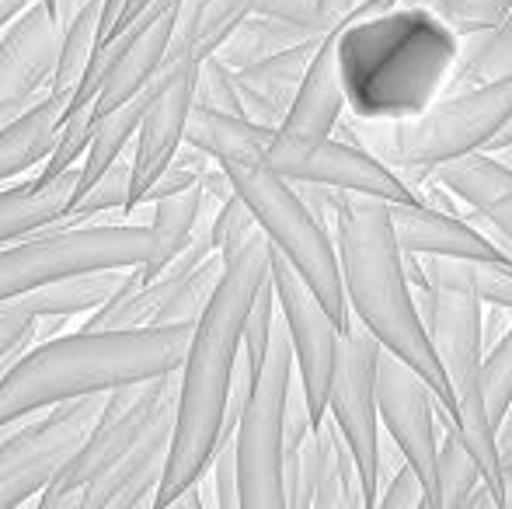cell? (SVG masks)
Masks as SVG:
<instances>
[{"instance_id":"1","label":"cell","mask_w":512,"mask_h":509,"mask_svg":"<svg viewBox=\"0 0 512 509\" xmlns=\"http://www.w3.org/2000/svg\"><path fill=\"white\" fill-rule=\"evenodd\" d=\"M464 35L408 0H359L338 35L345 109L363 123L415 119L453 84Z\"/></svg>"},{"instance_id":"2","label":"cell","mask_w":512,"mask_h":509,"mask_svg":"<svg viewBox=\"0 0 512 509\" xmlns=\"http://www.w3.org/2000/svg\"><path fill=\"white\" fill-rule=\"evenodd\" d=\"M272 241L258 227L237 252L227 255V272L216 286L213 300L196 321L192 346L185 356L182 384H178V426L171 443L168 471H164L157 509H168L189 485L203 482L209 461L227 419L230 387H234L237 363L244 349V325H248L251 300L258 286L269 279Z\"/></svg>"},{"instance_id":"3","label":"cell","mask_w":512,"mask_h":509,"mask_svg":"<svg viewBox=\"0 0 512 509\" xmlns=\"http://www.w3.org/2000/svg\"><path fill=\"white\" fill-rule=\"evenodd\" d=\"M331 231H335L352 318L370 328L387 353H394L415 374L425 377L439 408L457 426V394H453V384L439 363L422 311H418L405 248L394 231L391 203L380 196L342 189Z\"/></svg>"},{"instance_id":"4","label":"cell","mask_w":512,"mask_h":509,"mask_svg":"<svg viewBox=\"0 0 512 509\" xmlns=\"http://www.w3.org/2000/svg\"><path fill=\"white\" fill-rule=\"evenodd\" d=\"M192 332L196 325L77 328L32 342L0 374V426L67 398L175 374L189 356Z\"/></svg>"},{"instance_id":"5","label":"cell","mask_w":512,"mask_h":509,"mask_svg":"<svg viewBox=\"0 0 512 509\" xmlns=\"http://www.w3.org/2000/svg\"><path fill=\"white\" fill-rule=\"evenodd\" d=\"M425 265V286L415 290L418 311L432 335L446 377L457 394V429L471 447L481 475L502 506V447L488 415L481 363H485V297L478 290V269L467 258L418 255Z\"/></svg>"},{"instance_id":"6","label":"cell","mask_w":512,"mask_h":509,"mask_svg":"<svg viewBox=\"0 0 512 509\" xmlns=\"http://www.w3.org/2000/svg\"><path fill=\"white\" fill-rule=\"evenodd\" d=\"M234 182L237 196L251 206L258 227L272 241L279 255L310 283V290L324 300L331 318L349 332L352 311L342 283V262H338L335 231L304 203L300 189L290 178L276 175L262 161H230L223 164Z\"/></svg>"},{"instance_id":"7","label":"cell","mask_w":512,"mask_h":509,"mask_svg":"<svg viewBox=\"0 0 512 509\" xmlns=\"http://www.w3.org/2000/svg\"><path fill=\"white\" fill-rule=\"evenodd\" d=\"M512 116V74L450 88L415 119L380 126V157L391 168L436 171L457 157L488 150Z\"/></svg>"},{"instance_id":"8","label":"cell","mask_w":512,"mask_h":509,"mask_svg":"<svg viewBox=\"0 0 512 509\" xmlns=\"http://www.w3.org/2000/svg\"><path fill=\"white\" fill-rule=\"evenodd\" d=\"M154 255L150 224L42 227L0 248V307L56 279L95 269H129Z\"/></svg>"},{"instance_id":"9","label":"cell","mask_w":512,"mask_h":509,"mask_svg":"<svg viewBox=\"0 0 512 509\" xmlns=\"http://www.w3.org/2000/svg\"><path fill=\"white\" fill-rule=\"evenodd\" d=\"M293 381H297V353H293L290 328L279 314L269 353L251 381L241 422H237V468H241L244 509H286L283 443Z\"/></svg>"},{"instance_id":"10","label":"cell","mask_w":512,"mask_h":509,"mask_svg":"<svg viewBox=\"0 0 512 509\" xmlns=\"http://www.w3.org/2000/svg\"><path fill=\"white\" fill-rule=\"evenodd\" d=\"M108 391L67 398L21 419L0 443V509L35 503L81 454Z\"/></svg>"},{"instance_id":"11","label":"cell","mask_w":512,"mask_h":509,"mask_svg":"<svg viewBox=\"0 0 512 509\" xmlns=\"http://www.w3.org/2000/svg\"><path fill=\"white\" fill-rule=\"evenodd\" d=\"M258 161L272 168L276 175L290 178V182H314L331 185V189L345 192H366V196H380L387 203H415L422 199L405 182L398 168L384 161L380 154L363 150V143L342 140V136H304L290 133L283 126L265 129Z\"/></svg>"},{"instance_id":"12","label":"cell","mask_w":512,"mask_h":509,"mask_svg":"<svg viewBox=\"0 0 512 509\" xmlns=\"http://www.w3.org/2000/svg\"><path fill=\"white\" fill-rule=\"evenodd\" d=\"M380 356H384L380 339L352 318L349 332L342 335V346H338L328 394V415L349 440L352 457L359 464V478H363V503L370 509L380 499V454H384V422H380L377 401Z\"/></svg>"},{"instance_id":"13","label":"cell","mask_w":512,"mask_h":509,"mask_svg":"<svg viewBox=\"0 0 512 509\" xmlns=\"http://www.w3.org/2000/svg\"><path fill=\"white\" fill-rule=\"evenodd\" d=\"M182 4L185 0H150V7L126 32L98 46L95 63H91L88 77L81 81L67 109L95 105V116L102 119L112 109H119L122 102H129L136 91L147 88L161 74L171 53Z\"/></svg>"},{"instance_id":"14","label":"cell","mask_w":512,"mask_h":509,"mask_svg":"<svg viewBox=\"0 0 512 509\" xmlns=\"http://www.w3.org/2000/svg\"><path fill=\"white\" fill-rule=\"evenodd\" d=\"M175 374L122 384V387H115V391H108L105 408H102V415H98L95 429H91L88 443H84L81 454L63 468V475L35 499V506L39 509H81L84 485L95 482L105 468H112V464L133 447L136 436L147 429L150 415L157 412L161 398L168 394V387L175 384Z\"/></svg>"},{"instance_id":"15","label":"cell","mask_w":512,"mask_h":509,"mask_svg":"<svg viewBox=\"0 0 512 509\" xmlns=\"http://www.w3.org/2000/svg\"><path fill=\"white\" fill-rule=\"evenodd\" d=\"M272 283H276L279 314H283L286 328H290L293 353H297L300 384H304V391H307L314 422L321 426L324 415H328L331 377H335V360H338V346H342L345 328L331 318L324 300L310 290L307 279L300 276V272L286 262V255H279L276 248H272Z\"/></svg>"},{"instance_id":"16","label":"cell","mask_w":512,"mask_h":509,"mask_svg":"<svg viewBox=\"0 0 512 509\" xmlns=\"http://www.w3.org/2000/svg\"><path fill=\"white\" fill-rule=\"evenodd\" d=\"M196 67L199 56L192 53L189 42L175 35L171 53L161 67V88L150 102L147 116L136 133L133 147V192H129V210L140 206L143 192L161 178V171L175 161L178 147L185 143V126L196 109Z\"/></svg>"},{"instance_id":"17","label":"cell","mask_w":512,"mask_h":509,"mask_svg":"<svg viewBox=\"0 0 512 509\" xmlns=\"http://www.w3.org/2000/svg\"><path fill=\"white\" fill-rule=\"evenodd\" d=\"M377 401H380V422H384L387 440L398 443L405 461L422 475L429 506L436 499V464H439V401L422 374L398 360L394 353L380 356L377 374Z\"/></svg>"},{"instance_id":"18","label":"cell","mask_w":512,"mask_h":509,"mask_svg":"<svg viewBox=\"0 0 512 509\" xmlns=\"http://www.w3.org/2000/svg\"><path fill=\"white\" fill-rule=\"evenodd\" d=\"M178 384L182 377L175 374V384L161 398L157 412L150 415L147 429L136 436V443L112 464L91 485L81 492V509H143L157 506L164 471H168L171 443H175L178 426Z\"/></svg>"},{"instance_id":"19","label":"cell","mask_w":512,"mask_h":509,"mask_svg":"<svg viewBox=\"0 0 512 509\" xmlns=\"http://www.w3.org/2000/svg\"><path fill=\"white\" fill-rule=\"evenodd\" d=\"M63 49V28L53 4L35 0L0 35V105L32 109L49 95Z\"/></svg>"},{"instance_id":"20","label":"cell","mask_w":512,"mask_h":509,"mask_svg":"<svg viewBox=\"0 0 512 509\" xmlns=\"http://www.w3.org/2000/svg\"><path fill=\"white\" fill-rule=\"evenodd\" d=\"M391 217L401 248L411 255H450V258H467V262H492V258L509 255L492 234L478 231L460 213L436 210L425 199L391 203Z\"/></svg>"},{"instance_id":"21","label":"cell","mask_w":512,"mask_h":509,"mask_svg":"<svg viewBox=\"0 0 512 509\" xmlns=\"http://www.w3.org/2000/svg\"><path fill=\"white\" fill-rule=\"evenodd\" d=\"M436 182L446 185L450 196L471 206L502 248H512V168L488 150L457 157V161L436 168Z\"/></svg>"},{"instance_id":"22","label":"cell","mask_w":512,"mask_h":509,"mask_svg":"<svg viewBox=\"0 0 512 509\" xmlns=\"http://www.w3.org/2000/svg\"><path fill=\"white\" fill-rule=\"evenodd\" d=\"M317 42L321 39L297 42V46L283 49V53H272V56H265V60L234 70L244 116L262 126L286 123L293 98H297L310 60H314V53H317Z\"/></svg>"},{"instance_id":"23","label":"cell","mask_w":512,"mask_h":509,"mask_svg":"<svg viewBox=\"0 0 512 509\" xmlns=\"http://www.w3.org/2000/svg\"><path fill=\"white\" fill-rule=\"evenodd\" d=\"M352 14V11H349ZM345 14V18H349ZM345 18L338 21L331 32L321 35L317 42V53L307 67V77L300 84L297 98L290 105V116H286L283 129L304 136H331L342 123L345 109V88H342V70H338V35H342Z\"/></svg>"},{"instance_id":"24","label":"cell","mask_w":512,"mask_h":509,"mask_svg":"<svg viewBox=\"0 0 512 509\" xmlns=\"http://www.w3.org/2000/svg\"><path fill=\"white\" fill-rule=\"evenodd\" d=\"M81 189V164L63 175H35L0 192V248L56 224Z\"/></svg>"},{"instance_id":"25","label":"cell","mask_w":512,"mask_h":509,"mask_svg":"<svg viewBox=\"0 0 512 509\" xmlns=\"http://www.w3.org/2000/svg\"><path fill=\"white\" fill-rule=\"evenodd\" d=\"M133 269V265H129ZM129 269H95V272H77V276L56 279L39 290L25 293V297L11 300L0 311H21L35 314V318H74V314H91L115 297L126 286Z\"/></svg>"},{"instance_id":"26","label":"cell","mask_w":512,"mask_h":509,"mask_svg":"<svg viewBox=\"0 0 512 509\" xmlns=\"http://www.w3.org/2000/svg\"><path fill=\"white\" fill-rule=\"evenodd\" d=\"M67 105L60 98L46 95L39 105L0 129V182L14 175H25L35 164H46L56 147Z\"/></svg>"},{"instance_id":"27","label":"cell","mask_w":512,"mask_h":509,"mask_svg":"<svg viewBox=\"0 0 512 509\" xmlns=\"http://www.w3.org/2000/svg\"><path fill=\"white\" fill-rule=\"evenodd\" d=\"M317 436V492L314 509H342V506H366L363 503V478L352 457L349 440L342 436L338 422L324 415L314 429Z\"/></svg>"},{"instance_id":"28","label":"cell","mask_w":512,"mask_h":509,"mask_svg":"<svg viewBox=\"0 0 512 509\" xmlns=\"http://www.w3.org/2000/svg\"><path fill=\"white\" fill-rule=\"evenodd\" d=\"M150 231H154V255L140 265V279H154L168 269L196 238V227L203 220V185L168 196L161 203H150Z\"/></svg>"},{"instance_id":"29","label":"cell","mask_w":512,"mask_h":509,"mask_svg":"<svg viewBox=\"0 0 512 509\" xmlns=\"http://www.w3.org/2000/svg\"><path fill=\"white\" fill-rule=\"evenodd\" d=\"M157 88H161V74H157L143 91H136L129 102H122L119 109H112L108 116L98 119L95 136H91V147H88V157L81 161V189H88L98 175H105L108 164H115L122 154H126L129 140L140 133V123H143V116H147L150 102H154Z\"/></svg>"},{"instance_id":"30","label":"cell","mask_w":512,"mask_h":509,"mask_svg":"<svg viewBox=\"0 0 512 509\" xmlns=\"http://www.w3.org/2000/svg\"><path fill=\"white\" fill-rule=\"evenodd\" d=\"M307 39H321V35L307 32V28H300V25H290V21H279V18H272V14L255 11L227 35V42L216 49V56H220L227 67L241 70V67H248V63H258L272 53H283V49L297 46V42H307Z\"/></svg>"},{"instance_id":"31","label":"cell","mask_w":512,"mask_h":509,"mask_svg":"<svg viewBox=\"0 0 512 509\" xmlns=\"http://www.w3.org/2000/svg\"><path fill=\"white\" fill-rule=\"evenodd\" d=\"M102 4L105 0H91L74 21L63 32V49H60V63H56L53 84H49V95L60 98L63 105L74 102L77 88L88 77L95 53L102 46Z\"/></svg>"},{"instance_id":"32","label":"cell","mask_w":512,"mask_h":509,"mask_svg":"<svg viewBox=\"0 0 512 509\" xmlns=\"http://www.w3.org/2000/svg\"><path fill=\"white\" fill-rule=\"evenodd\" d=\"M258 4L262 0H185L175 35L182 42H189L192 53L203 60V56H213L227 42V35L248 14L258 11Z\"/></svg>"},{"instance_id":"33","label":"cell","mask_w":512,"mask_h":509,"mask_svg":"<svg viewBox=\"0 0 512 509\" xmlns=\"http://www.w3.org/2000/svg\"><path fill=\"white\" fill-rule=\"evenodd\" d=\"M439 419H443V436H439L436 499H432V509H467V499L485 482V475H481V464L474 461L471 447L464 443L460 429L453 426V419L443 408H439Z\"/></svg>"},{"instance_id":"34","label":"cell","mask_w":512,"mask_h":509,"mask_svg":"<svg viewBox=\"0 0 512 509\" xmlns=\"http://www.w3.org/2000/svg\"><path fill=\"white\" fill-rule=\"evenodd\" d=\"M506 74H512V11L495 28H488V32L467 35L450 88L495 81V77H506Z\"/></svg>"},{"instance_id":"35","label":"cell","mask_w":512,"mask_h":509,"mask_svg":"<svg viewBox=\"0 0 512 509\" xmlns=\"http://www.w3.org/2000/svg\"><path fill=\"white\" fill-rule=\"evenodd\" d=\"M129 192H133V157L122 154L115 164H108L105 175H98L88 189L77 192L70 210L49 227H81L95 224L112 210H129Z\"/></svg>"},{"instance_id":"36","label":"cell","mask_w":512,"mask_h":509,"mask_svg":"<svg viewBox=\"0 0 512 509\" xmlns=\"http://www.w3.org/2000/svg\"><path fill=\"white\" fill-rule=\"evenodd\" d=\"M223 272H227V258H223L220 252H213L206 262H199L196 269L178 283L175 297H171L168 307L157 314L154 325H196V321L203 318V311L209 307V300H213Z\"/></svg>"},{"instance_id":"37","label":"cell","mask_w":512,"mask_h":509,"mask_svg":"<svg viewBox=\"0 0 512 509\" xmlns=\"http://www.w3.org/2000/svg\"><path fill=\"white\" fill-rule=\"evenodd\" d=\"M95 126H98L95 105H84V109H67L63 126H60V136H56V147H53V154H49V161L42 164L39 175L53 178V175H63L67 168H74V164H81L84 157H88Z\"/></svg>"},{"instance_id":"38","label":"cell","mask_w":512,"mask_h":509,"mask_svg":"<svg viewBox=\"0 0 512 509\" xmlns=\"http://www.w3.org/2000/svg\"><path fill=\"white\" fill-rule=\"evenodd\" d=\"M481 387H485L488 415L495 422V433H499V422L506 415L512 401V321L502 339H495L485 349V363H481Z\"/></svg>"},{"instance_id":"39","label":"cell","mask_w":512,"mask_h":509,"mask_svg":"<svg viewBox=\"0 0 512 509\" xmlns=\"http://www.w3.org/2000/svg\"><path fill=\"white\" fill-rule=\"evenodd\" d=\"M276 321H279V297H276V283H272V269H269V279L258 286L255 300H251V311H248V325H244V360H248L251 374H258L265 353H269Z\"/></svg>"},{"instance_id":"40","label":"cell","mask_w":512,"mask_h":509,"mask_svg":"<svg viewBox=\"0 0 512 509\" xmlns=\"http://www.w3.org/2000/svg\"><path fill=\"white\" fill-rule=\"evenodd\" d=\"M196 105H203V109H220V112H237V116H244L234 67H227V63H223L216 53L203 56V60H199V67H196Z\"/></svg>"},{"instance_id":"41","label":"cell","mask_w":512,"mask_h":509,"mask_svg":"<svg viewBox=\"0 0 512 509\" xmlns=\"http://www.w3.org/2000/svg\"><path fill=\"white\" fill-rule=\"evenodd\" d=\"M209 231H213V245L216 252H220L223 258H227L230 252H237V248L244 245V241L251 238V234L258 231V217L251 213V206L244 203L241 196H227L223 199V206L216 210L213 224H209Z\"/></svg>"},{"instance_id":"42","label":"cell","mask_w":512,"mask_h":509,"mask_svg":"<svg viewBox=\"0 0 512 509\" xmlns=\"http://www.w3.org/2000/svg\"><path fill=\"white\" fill-rule=\"evenodd\" d=\"M209 485H213V499L223 509L241 506V468H237V433L220 436L216 454L209 461Z\"/></svg>"},{"instance_id":"43","label":"cell","mask_w":512,"mask_h":509,"mask_svg":"<svg viewBox=\"0 0 512 509\" xmlns=\"http://www.w3.org/2000/svg\"><path fill=\"white\" fill-rule=\"evenodd\" d=\"M380 509H418V506H429V492H425V482L408 461H401L391 475L384 478L380 485Z\"/></svg>"},{"instance_id":"44","label":"cell","mask_w":512,"mask_h":509,"mask_svg":"<svg viewBox=\"0 0 512 509\" xmlns=\"http://www.w3.org/2000/svg\"><path fill=\"white\" fill-rule=\"evenodd\" d=\"M258 14H272V18L300 25L314 35L331 32V25L324 21L321 0H262V4H258Z\"/></svg>"},{"instance_id":"45","label":"cell","mask_w":512,"mask_h":509,"mask_svg":"<svg viewBox=\"0 0 512 509\" xmlns=\"http://www.w3.org/2000/svg\"><path fill=\"white\" fill-rule=\"evenodd\" d=\"M478 269V290L485 304H499L512 311V258H492V262H474Z\"/></svg>"},{"instance_id":"46","label":"cell","mask_w":512,"mask_h":509,"mask_svg":"<svg viewBox=\"0 0 512 509\" xmlns=\"http://www.w3.org/2000/svg\"><path fill=\"white\" fill-rule=\"evenodd\" d=\"M39 332V318L21 311H0V360L18 349H28Z\"/></svg>"},{"instance_id":"47","label":"cell","mask_w":512,"mask_h":509,"mask_svg":"<svg viewBox=\"0 0 512 509\" xmlns=\"http://www.w3.org/2000/svg\"><path fill=\"white\" fill-rule=\"evenodd\" d=\"M88 4H91V0H53L56 21H60V28H63V32H67V28H70V21H74L77 14H81Z\"/></svg>"},{"instance_id":"48","label":"cell","mask_w":512,"mask_h":509,"mask_svg":"<svg viewBox=\"0 0 512 509\" xmlns=\"http://www.w3.org/2000/svg\"><path fill=\"white\" fill-rule=\"evenodd\" d=\"M32 4H35V0H0V35H4L7 25H11V21H18Z\"/></svg>"},{"instance_id":"49","label":"cell","mask_w":512,"mask_h":509,"mask_svg":"<svg viewBox=\"0 0 512 509\" xmlns=\"http://www.w3.org/2000/svg\"><path fill=\"white\" fill-rule=\"evenodd\" d=\"M147 7H150V0H129V4H126V11H122V18H119V25H115V28H112V35H108V42H112L115 35H122V32H126V28L133 25V21L140 18L143 11H147ZM102 46H105V42H102Z\"/></svg>"},{"instance_id":"50","label":"cell","mask_w":512,"mask_h":509,"mask_svg":"<svg viewBox=\"0 0 512 509\" xmlns=\"http://www.w3.org/2000/svg\"><path fill=\"white\" fill-rule=\"evenodd\" d=\"M359 0H321V11H324V21H328L331 28L338 25V21L345 18V14L352 11V7H356Z\"/></svg>"},{"instance_id":"51","label":"cell","mask_w":512,"mask_h":509,"mask_svg":"<svg viewBox=\"0 0 512 509\" xmlns=\"http://www.w3.org/2000/svg\"><path fill=\"white\" fill-rule=\"evenodd\" d=\"M502 509H512V454L502 457Z\"/></svg>"},{"instance_id":"52","label":"cell","mask_w":512,"mask_h":509,"mask_svg":"<svg viewBox=\"0 0 512 509\" xmlns=\"http://www.w3.org/2000/svg\"><path fill=\"white\" fill-rule=\"evenodd\" d=\"M506 147H512V116H509V123L502 126V133L488 143V154H499V150H506Z\"/></svg>"},{"instance_id":"53","label":"cell","mask_w":512,"mask_h":509,"mask_svg":"<svg viewBox=\"0 0 512 509\" xmlns=\"http://www.w3.org/2000/svg\"><path fill=\"white\" fill-rule=\"evenodd\" d=\"M509 440H512V401H509L506 415H502V422H499V447L506 450V447H509Z\"/></svg>"},{"instance_id":"54","label":"cell","mask_w":512,"mask_h":509,"mask_svg":"<svg viewBox=\"0 0 512 509\" xmlns=\"http://www.w3.org/2000/svg\"><path fill=\"white\" fill-rule=\"evenodd\" d=\"M408 4H422V7H429V11H443V7H446V0H408Z\"/></svg>"},{"instance_id":"55","label":"cell","mask_w":512,"mask_h":509,"mask_svg":"<svg viewBox=\"0 0 512 509\" xmlns=\"http://www.w3.org/2000/svg\"><path fill=\"white\" fill-rule=\"evenodd\" d=\"M18 422H21V419H18ZM18 422H7V426H0V443H4V440H7V433H11V429H14V426H18Z\"/></svg>"},{"instance_id":"56","label":"cell","mask_w":512,"mask_h":509,"mask_svg":"<svg viewBox=\"0 0 512 509\" xmlns=\"http://www.w3.org/2000/svg\"><path fill=\"white\" fill-rule=\"evenodd\" d=\"M506 454H512V440H509V447H506V450H502V457H506Z\"/></svg>"},{"instance_id":"57","label":"cell","mask_w":512,"mask_h":509,"mask_svg":"<svg viewBox=\"0 0 512 509\" xmlns=\"http://www.w3.org/2000/svg\"><path fill=\"white\" fill-rule=\"evenodd\" d=\"M46 4H53V0H46Z\"/></svg>"}]
</instances>
